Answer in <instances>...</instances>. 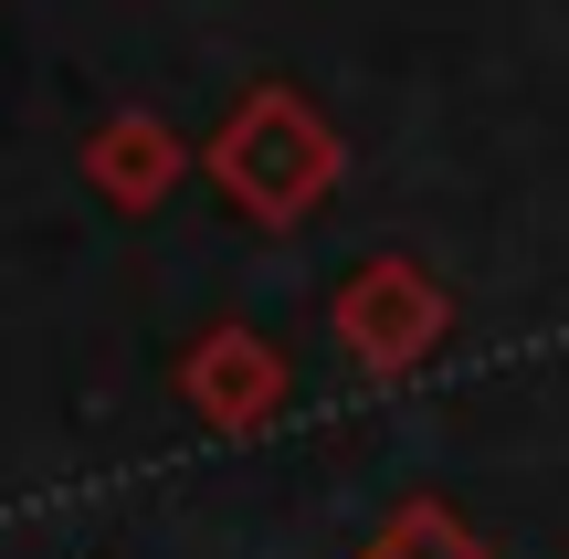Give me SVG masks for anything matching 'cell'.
<instances>
[{"label": "cell", "mask_w": 569, "mask_h": 559, "mask_svg": "<svg viewBox=\"0 0 569 559\" xmlns=\"http://www.w3.org/2000/svg\"><path fill=\"white\" fill-rule=\"evenodd\" d=\"M201 180L243 211L253 232H296L327 190L348 180V138L306 84H253L201 148Z\"/></svg>", "instance_id": "6da1fadb"}, {"label": "cell", "mask_w": 569, "mask_h": 559, "mask_svg": "<svg viewBox=\"0 0 569 559\" xmlns=\"http://www.w3.org/2000/svg\"><path fill=\"white\" fill-rule=\"evenodd\" d=\"M180 401L211 422V433H264L284 401H296V370H284V349L264 328L222 317V328H201L180 349Z\"/></svg>", "instance_id": "3957f363"}, {"label": "cell", "mask_w": 569, "mask_h": 559, "mask_svg": "<svg viewBox=\"0 0 569 559\" xmlns=\"http://www.w3.org/2000/svg\"><path fill=\"white\" fill-rule=\"evenodd\" d=\"M348 559H496V539H475L443 497H411V507H390V528H369Z\"/></svg>", "instance_id": "5b68a950"}, {"label": "cell", "mask_w": 569, "mask_h": 559, "mask_svg": "<svg viewBox=\"0 0 569 559\" xmlns=\"http://www.w3.org/2000/svg\"><path fill=\"white\" fill-rule=\"evenodd\" d=\"M190 180V148H180V127L169 117H148V106H127V117H106L96 138H84V190H96L106 211H159L169 190Z\"/></svg>", "instance_id": "277c9868"}, {"label": "cell", "mask_w": 569, "mask_h": 559, "mask_svg": "<svg viewBox=\"0 0 569 559\" xmlns=\"http://www.w3.org/2000/svg\"><path fill=\"white\" fill-rule=\"evenodd\" d=\"M327 338H338V359L359 380H411L453 338V296H443V274L411 264V253H369V264H348L338 296H327Z\"/></svg>", "instance_id": "7a4b0ae2"}]
</instances>
